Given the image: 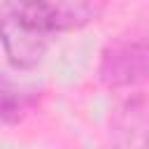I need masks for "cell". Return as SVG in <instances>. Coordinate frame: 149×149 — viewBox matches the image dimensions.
Listing matches in <instances>:
<instances>
[{
    "mask_svg": "<svg viewBox=\"0 0 149 149\" xmlns=\"http://www.w3.org/2000/svg\"><path fill=\"white\" fill-rule=\"evenodd\" d=\"M107 0H7L0 9V44L16 70L42 63L61 33L81 30L95 23Z\"/></svg>",
    "mask_w": 149,
    "mask_h": 149,
    "instance_id": "6da1fadb",
    "label": "cell"
},
{
    "mask_svg": "<svg viewBox=\"0 0 149 149\" xmlns=\"http://www.w3.org/2000/svg\"><path fill=\"white\" fill-rule=\"evenodd\" d=\"M147 40L142 33L119 35L100 54L98 77L107 88H133L147 79Z\"/></svg>",
    "mask_w": 149,
    "mask_h": 149,
    "instance_id": "7a4b0ae2",
    "label": "cell"
},
{
    "mask_svg": "<svg viewBox=\"0 0 149 149\" xmlns=\"http://www.w3.org/2000/svg\"><path fill=\"white\" fill-rule=\"evenodd\" d=\"M112 142L116 147H142L147 137V98L137 93L126 98L109 119Z\"/></svg>",
    "mask_w": 149,
    "mask_h": 149,
    "instance_id": "3957f363",
    "label": "cell"
}]
</instances>
